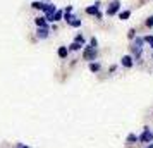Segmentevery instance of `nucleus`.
<instances>
[{
    "label": "nucleus",
    "mask_w": 153,
    "mask_h": 148,
    "mask_svg": "<svg viewBox=\"0 0 153 148\" xmlns=\"http://www.w3.org/2000/svg\"><path fill=\"white\" fill-rule=\"evenodd\" d=\"M47 17H36L35 19V24L38 26V28H48V24H47Z\"/></svg>",
    "instance_id": "nucleus-8"
},
{
    "label": "nucleus",
    "mask_w": 153,
    "mask_h": 148,
    "mask_svg": "<svg viewBox=\"0 0 153 148\" xmlns=\"http://www.w3.org/2000/svg\"><path fill=\"white\" fill-rule=\"evenodd\" d=\"M136 141H139V136H136L134 133H131L127 136V143H136Z\"/></svg>",
    "instance_id": "nucleus-16"
},
{
    "label": "nucleus",
    "mask_w": 153,
    "mask_h": 148,
    "mask_svg": "<svg viewBox=\"0 0 153 148\" xmlns=\"http://www.w3.org/2000/svg\"><path fill=\"white\" fill-rule=\"evenodd\" d=\"M90 71L91 72H98V71H100V64L98 62H90Z\"/></svg>",
    "instance_id": "nucleus-15"
},
{
    "label": "nucleus",
    "mask_w": 153,
    "mask_h": 148,
    "mask_svg": "<svg viewBox=\"0 0 153 148\" xmlns=\"http://www.w3.org/2000/svg\"><path fill=\"white\" fill-rule=\"evenodd\" d=\"M145 43H148V45H150V48H153V35L145 36Z\"/></svg>",
    "instance_id": "nucleus-18"
},
{
    "label": "nucleus",
    "mask_w": 153,
    "mask_h": 148,
    "mask_svg": "<svg viewBox=\"0 0 153 148\" xmlns=\"http://www.w3.org/2000/svg\"><path fill=\"white\" fill-rule=\"evenodd\" d=\"M146 148H153V143H152V145H150V147H146Z\"/></svg>",
    "instance_id": "nucleus-24"
},
{
    "label": "nucleus",
    "mask_w": 153,
    "mask_h": 148,
    "mask_svg": "<svg viewBox=\"0 0 153 148\" xmlns=\"http://www.w3.org/2000/svg\"><path fill=\"white\" fill-rule=\"evenodd\" d=\"M146 26H148V28H153V16L152 17H148V19H146V22H145Z\"/></svg>",
    "instance_id": "nucleus-22"
},
{
    "label": "nucleus",
    "mask_w": 153,
    "mask_h": 148,
    "mask_svg": "<svg viewBox=\"0 0 153 148\" xmlns=\"http://www.w3.org/2000/svg\"><path fill=\"white\" fill-rule=\"evenodd\" d=\"M16 148H29V147H28V145H17Z\"/></svg>",
    "instance_id": "nucleus-23"
},
{
    "label": "nucleus",
    "mask_w": 153,
    "mask_h": 148,
    "mask_svg": "<svg viewBox=\"0 0 153 148\" xmlns=\"http://www.w3.org/2000/svg\"><path fill=\"white\" fill-rule=\"evenodd\" d=\"M31 7L36 9V10H43V9H45V4H43V2H38V0H35V2L31 4Z\"/></svg>",
    "instance_id": "nucleus-10"
},
{
    "label": "nucleus",
    "mask_w": 153,
    "mask_h": 148,
    "mask_svg": "<svg viewBox=\"0 0 153 148\" xmlns=\"http://www.w3.org/2000/svg\"><path fill=\"white\" fill-rule=\"evenodd\" d=\"M120 64H122L124 67H127V69H131L132 65H134V57L132 55H124L122 59H120Z\"/></svg>",
    "instance_id": "nucleus-6"
},
{
    "label": "nucleus",
    "mask_w": 153,
    "mask_h": 148,
    "mask_svg": "<svg viewBox=\"0 0 153 148\" xmlns=\"http://www.w3.org/2000/svg\"><path fill=\"white\" fill-rule=\"evenodd\" d=\"M72 19H74V16H72V12H64V21L67 22V24H69V22L72 21Z\"/></svg>",
    "instance_id": "nucleus-17"
},
{
    "label": "nucleus",
    "mask_w": 153,
    "mask_h": 148,
    "mask_svg": "<svg viewBox=\"0 0 153 148\" xmlns=\"http://www.w3.org/2000/svg\"><path fill=\"white\" fill-rule=\"evenodd\" d=\"M67 54H69V48H67V47H59L57 55L60 57V59H67Z\"/></svg>",
    "instance_id": "nucleus-9"
},
{
    "label": "nucleus",
    "mask_w": 153,
    "mask_h": 148,
    "mask_svg": "<svg viewBox=\"0 0 153 148\" xmlns=\"http://www.w3.org/2000/svg\"><path fill=\"white\" fill-rule=\"evenodd\" d=\"M62 19H64V10H57L55 14H53V22L62 21Z\"/></svg>",
    "instance_id": "nucleus-13"
},
{
    "label": "nucleus",
    "mask_w": 153,
    "mask_h": 148,
    "mask_svg": "<svg viewBox=\"0 0 153 148\" xmlns=\"http://www.w3.org/2000/svg\"><path fill=\"white\" fill-rule=\"evenodd\" d=\"M100 2H95L93 5H90V7H86V14L90 16H98V12H100Z\"/></svg>",
    "instance_id": "nucleus-5"
},
{
    "label": "nucleus",
    "mask_w": 153,
    "mask_h": 148,
    "mask_svg": "<svg viewBox=\"0 0 153 148\" xmlns=\"http://www.w3.org/2000/svg\"><path fill=\"white\" fill-rule=\"evenodd\" d=\"M48 35H50V29L48 28H38V31H36V36H38L40 40L48 38Z\"/></svg>",
    "instance_id": "nucleus-7"
},
{
    "label": "nucleus",
    "mask_w": 153,
    "mask_h": 148,
    "mask_svg": "<svg viewBox=\"0 0 153 148\" xmlns=\"http://www.w3.org/2000/svg\"><path fill=\"white\" fill-rule=\"evenodd\" d=\"M90 45L93 47V48H97V47H98V40H97V38H91V40H90Z\"/></svg>",
    "instance_id": "nucleus-21"
},
{
    "label": "nucleus",
    "mask_w": 153,
    "mask_h": 148,
    "mask_svg": "<svg viewBox=\"0 0 153 148\" xmlns=\"http://www.w3.org/2000/svg\"><path fill=\"white\" fill-rule=\"evenodd\" d=\"M43 12H45V17H47V21L48 22H53V14L57 12V9L53 4H45V9H43Z\"/></svg>",
    "instance_id": "nucleus-2"
},
{
    "label": "nucleus",
    "mask_w": 153,
    "mask_h": 148,
    "mask_svg": "<svg viewBox=\"0 0 153 148\" xmlns=\"http://www.w3.org/2000/svg\"><path fill=\"white\" fill-rule=\"evenodd\" d=\"M129 17H131V10H122V12H119V19H122V21L129 19Z\"/></svg>",
    "instance_id": "nucleus-11"
},
{
    "label": "nucleus",
    "mask_w": 153,
    "mask_h": 148,
    "mask_svg": "<svg viewBox=\"0 0 153 148\" xmlns=\"http://www.w3.org/2000/svg\"><path fill=\"white\" fill-rule=\"evenodd\" d=\"M74 42H76V43H81V45H84V36H83V35H77L76 38H74Z\"/></svg>",
    "instance_id": "nucleus-19"
},
{
    "label": "nucleus",
    "mask_w": 153,
    "mask_h": 148,
    "mask_svg": "<svg viewBox=\"0 0 153 148\" xmlns=\"http://www.w3.org/2000/svg\"><path fill=\"white\" fill-rule=\"evenodd\" d=\"M83 59L88 60V62L97 60V48H93L91 45H86V47L83 48Z\"/></svg>",
    "instance_id": "nucleus-1"
},
{
    "label": "nucleus",
    "mask_w": 153,
    "mask_h": 148,
    "mask_svg": "<svg viewBox=\"0 0 153 148\" xmlns=\"http://www.w3.org/2000/svg\"><path fill=\"white\" fill-rule=\"evenodd\" d=\"M127 36H129V40H134V38H136V31H134V29H129Z\"/></svg>",
    "instance_id": "nucleus-20"
},
{
    "label": "nucleus",
    "mask_w": 153,
    "mask_h": 148,
    "mask_svg": "<svg viewBox=\"0 0 153 148\" xmlns=\"http://www.w3.org/2000/svg\"><path fill=\"white\" fill-rule=\"evenodd\" d=\"M81 47H83L81 43H76V42H72V43L69 45V50H71V52H77V50H81Z\"/></svg>",
    "instance_id": "nucleus-12"
},
{
    "label": "nucleus",
    "mask_w": 153,
    "mask_h": 148,
    "mask_svg": "<svg viewBox=\"0 0 153 148\" xmlns=\"http://www.w3.org/2000/svg\"><path fill=\"white\" fill-rule=\"evenodd\" d=\"M81 24H83V22H81V19H77V17H74V19L69 22V26H72V28H79Z\"/></svg>",
    "instance_id": "nucleus-14"
},
{
    "label": "nucleus",
    "mask_w": 153,
    "mask_h": 148,
    "mask_svg": "<svg viewBox=\"0 0 153 148\" xmlns=\"http://www.w3.org/2000/svg\"><path fill=\"white\" fill-rule=\"evenodd\" d=\"M152 59H153V55H152Z\"/></svg>",
    "instance_id": "nucleus-25"
},
{
    "label": "nucleus",
    "mask_w": 153,
    "mask_h": 148,
    "mask_svg": "<svg viewBox=\"0 0 153 148\" xmlns=\"http://www.w3.org/2000/svg\"><path fill=\"white\" fill-rule=\"evenodd\" d=\"M139 141H141V143H152L153 141V131L150 129V127H145L143 134L139 136Z\"/></svg>",
    "instance_id": "nucleus-3"
},
{
    "label": "nucleus",
    "mask_w": 153,
    "mask_h": 148,
    "mask_svg": "<svg viewBox=\"0 0 153 148\" xmlns=\"http://www.w3.org/2000/svg\"><path fill=\"white\" fill-rule=\"evenodd\" d=\"M120 10V2L119 0H114L110 5H108V9H107V16H115Z\"/></svg>",
    "instance_id": "nucleus-4"
}]
</instances>
